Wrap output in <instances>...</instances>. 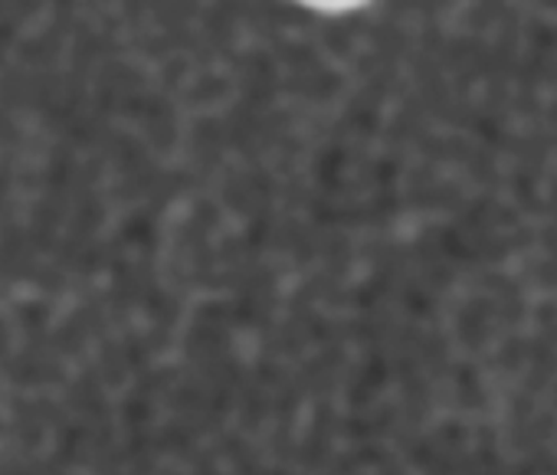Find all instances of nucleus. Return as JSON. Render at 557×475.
Listing matches in <instances>:
<instances>
[{"label":"nucleus","instance_id":"obj_1","mask_svg":"<svg viewBox=\"0 0 557 475\" xmlns=\"http://www.w3.org/2000/svg\"><path fill=\"white\" fill-rule=\"evenodd\" d=\"M302 8L319 11V14H351L358 8H364L368 0H299Z\"/></svg>","mask_w":557,"mask_h":475}]
</instances>
